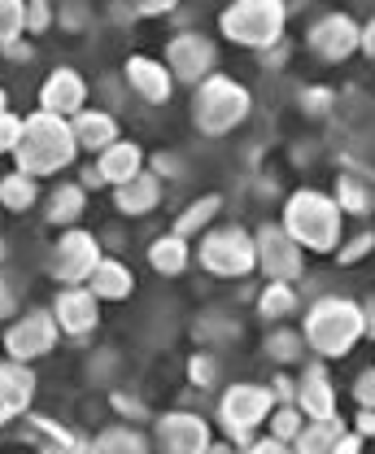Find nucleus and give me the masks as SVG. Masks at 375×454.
<instances>
[{
    "mask_svg": "<svg viewBox=\"0 0 375 454\" xmlns=\"http://www.w3.org/2000/svg\"><path fill=\"white\" fill-rule=\"evenodd\" d=\"M279 227L310 254H336L340 249V227H345V215L336 206V197H327L319 188H297L288 201H284V215H279Z\"/></svg>",
    "mask_w": 375,
    "mask_h": 454,
    "instance_id": "f257e3e1",
    "label": "nucleus"
},
{
    "mask_svg": "<svg viewBox=\"0 0 375 454\" xmlns=\"http://www.w3.org/2000/svg\"><path fill=\"white\" fill-rule=\"evenodd\" d=\"M79 158V145H74V131L66 118H53V114L35 110L22 118V140L13 149V162L22 175L40 179V175H57Z\"/></svg>",
    "mask_w": 375,
    "mask_h": 454,
    "instance_id": "f03ea898",
    "label": "nucleus"
},
{
    "mask_svg": "<svg viewBox=\"0 0 375 454\" xmlns=\"http://www.w3.org/2000/svg\"><path fill=\"white\" fill-rule=\"evenodd\" d=\"M301 337H306V349L332 363V358H345L358 340L367 337L363 328V306L354 297H319L306 319H301Z\"/></svg>",
    "mask_w": 375,
    "mask_h": 454,
    "instance_id": "7ed1b4c3",
    "label": "nucleus"
},
{
    "mask_svg": "<svg viewBox=\"0 0 375 454\" xmlns=\"http://www.w3.org/2000/svg\"><path fill=\"white\" fill-rule=\"evenodd\" d=\"M284 22H288V4L284 0H236L218 13V31L223 40L267 53L275 44H284Z\"/></svg>",
    "mask_w": 375,
    "mask_h": 454,
    "instance_id": "20e7f679",
    "label": "nucleus"
},
{
    "mask_svg": "<svg viewBox=\"0 0 375 454\" xmlns=\"http://www.w3.org/2000/svg\"><path fill=\"white\" fill-rule=\"evenodd\" d=\"M254 110V97L240 79L231 74H210L201 88H192V127L201 136H227L236 131Z\"/></svg>",
    "mask_w": 375,
    "mask_h": 454,
    "instance_id": "39448f33",
    "label": "nucleus"
},
{
    "mask_svg": "<svg viewBox=\"0 0 375 454\" xmlns=\"http://www.w3.org/2000/svg\"><path fill=\"white\" fill-rule=\"evenodd\" d=\"M270 411H275V397H270L267 385L240 380V385H227L218 397V424H223V433L236 450H245L258 437V424H267Z\"/></svg>",
    "mask_w": 375,
    "mask_h": 454,
    "instance_id": "423d86ee",
    "label": "nucleus"
},
{
    "mask_svg": "<svg viewBox=\"0 0 375 454\" xmlns=\"http://www.w3.org/2000/svg\"><path fill=\"white\" fill-rule=\"evenodd\" d=\"M197 258L201 267L218 276V280H245L254 267H258V245H254V231H245L240 223H223L210 227L197 245Z\"/></svg>",
    "mask_w": 375,
    "mask_h": 454,
    "instance_id": "0eeeda50",
    "label": "nucleus"
},
{
    "mask_svg": "<svg viewBox=\"0 0 375 454\" xmlns=\"http://www.w3.org/2000/svg\"><path fill=\"white\" fill-rule=\"evenodd\" d=\"M101 240L83 227H66L57 236L53 254H49V276H53L61 288H83L92 280V271L101 267Z\"/></svg>",
    "mask_w": 375,
    "mask_h": 454,
    "instance_id": "6e6552de",
    "label": "nucleus"
},
{
    "mask_svg": "<svg viewBox=\"0 0 375 454\" xmlns=\"http://www.w3.org/2000/svg\"><path fill=\"white\" fill-rule=\"evenodd\" d=\"M161 61H166V70H170L175 83L201 88L218 66V44L210 35H201V31H179V35H170Z\"/></svg>",
    "mask_w": 375,
    "mask_h": 454,
    "instance_id": "1a4fd4ad",
    "label": "nucleus"
},
{
    "mask_svg": "<svg viewBox=\"0 0 375 454\" xmlns=\"http://www.w3.org/2000/svg\"><path fill=\"white\" fill-rule=\"evenodd\" d=\"M57 337H61V328H57L53 310H27V315H18V319L9 324L0 349H4V358H13V363H35V358L53 354Z\"/></svg>",
    "mask_w": 375,
    "mask_h": 454,
    "instance_id": "9d476101",
    "label": "nucleus"
},
{
    "mask_svg": "<svg viewBox=\"0 0 375 454\" xmlns=\"http://www.w3.org/2000/svg\"><path fill=\"white\" fill-rule=\"evenodd\" d=\"M254 245H258V271L267 276V284L301 280V271H306V249H301L279 223L258 227Z\"/></svg>",
    "mask_w": 375,
    "mask_h": 454,
    "instance_id": "9b49d317",
    "label": "nucleus"
},
{
    "mask_svg": "<svg viewBox=\"0 0 375 454\" xmlns=\"http://www.w3.org/2000/svg\"><path fill=\"white\" fill-rule=\"evenodd\" d=\"M210 424L197 411H166L153 419L158 454H210Z\"/></svg>",
    "mask_w": 375,
    "mask_h": 454,
    "instance_id": "f8f14e48",
    "label": "nucleus"
},
{
    "mask_svg": "<svg viewBox=\"0 0 375 454\" xmlns=\"http://www.w3.org/2000/svg\"><path fill=\"white\" fill-rule=\"evenodd\" d=\"M306 40H310V49H315L323 61L340 66V61H349V57L363 49V27H358L349 13H323L319 22L306 31Z\"/></svg>",
    "mask_w": 375,
    "mask_h": 454,
    "instance_id": "ddd939ff",
    "label": "nucleus"
},
{
    "mask_svg": "<svg viewBox=\"0 0 375 454\" xmlns=\"http://www.w3.org/2000/svg\"><path fill=\"white\" fill-rule=\"evenodd\" d=\"M40 110L53 114V118H66V122L88 110V83L74 66L49 70V79L40 83Z\"/></svg>",
    "mask_w": 375,
    "mask_h": 454,
    "instance_id": "4468645a",
    "label": "nucleus"
},
{
    "mask_svg": "<svg viewBox=\"0 0 375 454\" xmlns=\"http://www.w3.org/2000/svg\"><path fill=\"white\" fill-rule=\"evenodd\" d=\"M53 319L66 337H92L101 328V301L92 297V288H57L53 297Z\"/></svg>",
    "mask_w": 375,
    "mask_h": 454,
    "instance_id": "2eb2a0df",
    "label": "nucleus"
},
{
    "mask_svg": "<svg viewBox=\"0 0 375 454\" xmlns=\"http://www.w3.org/2000/svg\"><path fill=\"white\" fill-rule=\"evenodd\" d=\"M122 74H127L131 92H136L140 101H149V106H166V101H170V92H175V79H170L166 61H158V57H145V53L127 57Z\"/></svg>",
    "mask_w": 375,
    "mask_h": 454,
    "instance_id": "dca6fc26",
    "label": "nucleus"
},
{
    "mask_svg": "<svg viewBox=\"0 0 375 454\" xmlns=\"http://www.w3.org/2000/svg\"><path fill=\"white\" fill-rule=\"evenodd\" d=\"M297 411H301L306 419H327V415H336V385H332L323 358L310 363V367L301 372V380H297Z\"/></svg>",
    "mask_w": 375,
    "mask_h": 454,
    "instance_id": "f3484780",
    "label": "nucleus"
},
{
    "mask_svg": "<svg viewBox=\"0 0 375 454\" xmlns=\"http://www.w3.org/2000/svg\"><path fill=\"white\" fill-rule=\"evenodd\" d=\"M35 402V372L31 363H13V358H0V411L9 419L27 415Z\"/></svg>",
    "mask_w": 375,
    "mask_h": 454,
    "instance_id": "a211bd4d",
    "label": "nucleus"
},
{
    "mask_svg": "<svg viewBox=\"0 0 375 454\" xmlns=\"http://www.w3.org/2000/svg\"><path fill=\"white\" fill-rule=\"evenodd\" d=\"M27 437L40 446V454H92V437L74 433L66 424H57L49 415H31L27 419Z\"/></svg>",
    "mask_w": 375,
    "mask_h": 454,
    "instance_id": "6ab92c4d",
    "label": "nucleus"
},
{
    "mask_svg": "<svg viewBox=\"0 0 375 454\" xmlns=\"http://www.w3.org/2000/svg\"><path fill=\"white\" fill-rule=\"evenodd\" d=\"M70 131H74V145L83 149V153H105L109 145H118L122 136H118V118L109 110H83L79 118H70Z\"/></svg>",
    "mask_w": 375,
    "mask_h": 454,
    "instance_id": "aec40b11",
    "label": "nucleus"
},
{
    "mask_svg": "<svg viewBox=\"0 0 375 454\" xmlns=\"http://www.w3.org/2000/svg\"><path fill=\"white\" fill-rule=\"evenodd\" d=\"M83 210H88V188L79 184V179H61L49 188V201H44V219L53 227H79L83 219Z\"/></svg>",
    "mask_w": 375,
    "mask_h": 454,
    "instance_id": "412c9836",
    "label": "nucleus"
},
{
    "mask_svg": "<svg viewBox=\"0 0 375 454\" xmlns=\"http://www.w3.org/2000/svg\"><path fill=\"white\" fill-rule=\"evenodd\" d=\"M158 201H161V179L153 175V170H140L131 184L113 188V210H118V215H131V219L153 215Z\"/></svg>",
    "mask_w": 375,
    "mask_h": 454,
    "instance_id": "4be33fe9",
    "label": "nucleus"
},
{
    "mask_svg": "<svg viewBox=\"0 0 375 454\" xmlns=\"http://www.w3.org/2000/svg\"><path fill=\"white\" fill-rule=\"evenodd\" d=\"M97 170H101L105 188H122V184H131L145 170V149L131 145V140H118V145H109L105 153L97 158Z\"/></svg>",
    "mask_w": 375,
    "mask_h": 454,
    "instance_id": "5701e85b",
    "label": "nucleus"
},
{
    "mask_svg": "<svg viewBox=\"0 0 375 454\" xmlns=\"http://www.w3.org/2000/svg\"><path fill=\"white\" fill-rule=\"evenodd\" d=\"M92 297L97 301H127L131 293H136V276H131V267L127 262H118V258H101V267L92 271Z\"/></svg>",
    "mask_w": 375,
    "mask_h": 454,
    "instance_id": "b1692460",
    "label": "nucleus"
},
{
    "mask_svg": "<svg viewBox=\"0 0 375 454\" xmlns=\"http://www.w3.org/2000/svg\"><path fill=\"white\" fill-rule=\"evenodd\" d=\"M349 433V424L340 415H327V419H306V428L293 437V450L297 454H332V446Z\"/></svg>",
    "mask_w": 375,
    "mask_h": 454,
    "instance_id": "393cba45",
    "label": "nucleus"
},
{
    "mask_svg": "<svg viewBox=\"0 0 375 454\" xmlns=\"http://www.w3.org/2000/svg\"><path fill=\"white\" fill-rule=\"evenodd\" d=\"M149 267H153L158 276H184V271H188V240L175 236V231L158 236V240L149 245Z\"/></svg>",
    "mask_w": 375,
    "mask_h": 454,
    "instance_id": "a878e982",
    "label": "nucleus"
},
{
    "mask_svg": "<svg viewBox=\"0 0 375 454\" xmlns=\"http://www.w3.org/2000/svg\"><path fill=\"white\" fill-rule=\"evenodd\" d=\"M35 201H40V179H31V175H22V170L0 175V210L22 215V210H31Z\"/></svg>",
    "mask_w": 375,
    "mask_h": 454,
    "instance_id": "bb28decb",
    "label": "nucleus"
},
{
    "mask_svg": "<svg viewBox=\"0 0 375 454\" xmlns=\"http://www.w3.org/2000/svg\"><path fill=\"white\" fill-rule=\"evenodd\" d=\"M218 210H223V197H218V192H206V197H197V201H192V206H188V210L175 219V227H170V231H175V236H184V240L206 236Z\"/></svg>",
    "mask_w": 375,
    "mask_h": 454,
    "instance_id": "cd10ccee",
    "label": "nucleus"
},
{
    "mask_svg": "<svg viewBox=\"0 0 375 454\" xmlns=\"http://www.w3.org/2000/svg\"><path fill=\"white\" fill-rule=\"evenodd\" d=\"M92 454H149V437L131 424H109L92 437Z\"/></svg>",
    "mask_w": 375,
    "mask_h": 454,
    "instance_id": "c85d7f7f",
    "label": "nucleus"
},
{
    "mask_svg": "<svg viewBox=\"0 0 375 454\" xmlns=\"http://www.w3.org/2000/svg\"><path fill=\"white\" fill-rule=\"evenodd\" d=\"M336 206H340V215H371L375 210V188L367 184V179H358V175H340L336 179Z\"/></svg>",
    "mask_w": 375,
    "mask_h": 454,
    "instance_id": "c756f323",
    "label": "nucleus"
},
{
    "mask_svg": "<svg viewBox=\"0 0 375 454\" xmlns=\"http://www.w3.org/2000/svg\"><path fill=\"white\" fill-rule=\"evenodd\" d=\"M258 315L270 319V324L297 315V284H267V288L258 293Z\"/></svg>",
    "mask_w": 375,
    "mask_h": 454,
    "instance_id": "7c9ffc66",
    "label": "nucleus"
},
{
    "mask_svg": "<svg viewBox=\"0 0 375 454\" xmlns=\"http://www.w3.org/2000/svg\"><path fill=\"white\" fill-rule=\"evenodd\" d=\"M27 40V0H0V49Z\"/></svg>",
    "mask_w": 375,
    "mask_h": 454,
    "instance_id": "2f4dec72",
    "label": "nucleus"
},
{
    "mask_svg": "<svg viewBox=\"0 0 375 454\" xmlns=\"http://www.w3.org/2000/svg\"><path fill=\"white\" fill-rule=\"evenodd\" d=\"M267 354L275 363H297V358L306 354V337L293 333V328H275L267 337Z\"/></svg>",
    "mask_w": 375,
    "mask_h": 454,
    "instance_id": "473e14b6",
    "label": "nucleus"
},
{
    "mask_svg": "<svg viewBox=\"0 0 375 454\" xmlns=\"http://www.w3.org/2000/svg\"><path fill=\"white\" fill-rule=\"evenodd\" d=\"M267 428H270V437H275V442H288V446H293V437L306 428V415H301L297 406H275V411H270V419H267Z\"/></svg>",
    "mask_w": 375,
    "mask_h": 454,
    "instance_id": "72a5a7b5",
    "label": "nucleus"
},
{
    "mask_svg": "<svg viewBox=\"0 0 375 454\" xmlns=\"http://www.w3.org/2000/svg\"><path fill=\"white\" fill-rule=\"evenodd\" d=\"M375 249V231H358V236H349V240H340V249H336V262L340 267H354V262H363L367 254Z\"/></svg>",
    "mask_w": 375,
    "mask_h": 454,
    "instance_id": "f704fd0d",
    "label": "nucleus"
},
{
    "mask_svg": "<svg viewBox=\"0 0 375 454\" xmlns=\"http://www.w3.org/2000/svg\"><path fill=\"white\" fill-rule=\"evenodd\" d=\"M188 380L197 385V389H215L218 385V363H215V354H192L188 358Z\"/></svg>",
    "mask_w": 375,
    "mask_h": 454,
    "instance_id": "c9c22d12",
    "label": "nucleus"
},
{
    "mask_svg": "<svg viewBox=\"0 0 375 454\" xmlns=\"http://www.w3.org/2000/svg\"><path fill=\"white\" fill-rule=\"evenodd\" d=\"M57 22V9L49 0H27V35H49Z\"/></svg>",
    "mask_w": 375,
    "mask_h": 454,
    "instance_id": "e433bc0d",
    "label": "nucleus"
},
{
    "mask_svg": "<svg viewBox=\"0 0 375 454\" xmlns=\"http://www.w3.org/2000/svg\"><path fill=\"white\" fill-rule=\"evenodd\" d=\"M354 402H358V411H375V367H367V372H358L354 376Z\"/></svg>",
    "mask_w": 375,
    "mask_h": 454,
    "instance_id": "4c0bfd02",
    "label": "nucleus"
},
{
    "mask_svg": "<svg viewBox=\"0 0 375 454\" xmlns=\"http://www.w3.org/2000/svg\"><path fill=\"white\" fill-rule=\"evenodd\" d=\"M18 140H22V118L13 110H4L0 114V153H13Z\"/></svg>",
    "mask_w": 375,
    "mask_h": 454,
    "instance_id": "58836bf2",
    "label": "nucleus"
},
{
    "mask_svg": "<svg viewBox=\"0 0 375 454\" xmlns=\"http://www.w3.org/2000/svg\"><path fill=\"white\" fill-rule=\"evenodd\" d=\"M267 389H270V397H275V406H297V380H293V376L279 372Z\"/></svg>",
    "mask_w": 375,
    "mask_h": 454,
    "instance_id": "ea45409f",
    "label": "nucleus"
},
{
    "mask_svg": "<svg viewBox=\"0 0 375 454\" xmlns=\"http://www.w3.org/2000/svg\"><path fill=\"white\" fill-rule=\"evenodd\" d=\"M240 454H297L288 442H275V437H262V442H249Z\"/></svg>",
    "mask_w": 375,
    "mask_h": 454,
    "instance_id": "a19ab883",
    "label": "nucleus"
},
{
    "mask_svg": "<svg viewBox=\"0 0 375 454\" xmlns=\"http://www.w3.org/2000/svg\"><path fill=\"white\" fill-rule=\"evenodd\" d=\"M166 13H175V0H145V4H136V18H166Z\"/></svg>",
    "mask_w": 375,
    "mask_h": 454,
    "instance_id": "79ce46f5",
    "label": "nucleus"
},
{
    "mask_svg": "<svg viewBox=\"0 0 375 454\" xmlns=\"http://www.w3.org/2000/svg\"><path fill=\"white\" fill-rule=\"evenodd\" d=\"M13 310H18V293H13V284L0 276V319H9Z\"/></svg>",
    "mask_w": 375,
    "mask_h": 454,
    "instance_id": "37998d69",
    "label": "nucleus"
},
{
    "mask_svg": "<svg viewBox=\"0 0 375 454\" xmlns=\"http://www.w3.org/2000/svg\"><path fill=\"white\" fill-rule=\"evenodd\" d=\"M349 428H354V433H358L363 442H367V437H375V411H358Z\"/></svg>",
    "mask_w": 375,
    "mask_h": 454,
    "instance_id": "c03bdc74",
    "label": "nucleus"
},
{
    "mask_svg": "<svg viewBox=\"0 0 375 454\" xmlns=\"http://www.w3.org/2000/svg\"><path fill=\"white\" fill-rule=\"evenodd\" d=\"M332 454H367V450H363V437H358V433L349 428V433H345V437H340V442L332 446Z\"/></svg>",
    "mask_w": 375,
    "mask_h": 454,
    "instance_id": "a18cd8bd",
    "label": "nucleus"
},
{
    "mask_svg": "<svg viewBox=\"0 0 375 454\" xmlns=\"http://www.w3.org/2000/svg\"><path fill=\"white\" fill-rule=\"evenodd\" d=\"M301 101H306V110H310V114H323L327 106H332V92H323V88H310V92H306Z\"/></svg>",
    "mask_w": 375,
    "mask_h": 454,
    "instance_id": "49530a36",
    "label": "nucleus"
},
{
    "mask_svg": "<svg viewBox=\"0 0 375 454\" xmlns=\"http://www.w3.org/2000/svg\"><path fill=\"white\" fill-rule=\"evenodd\" d=\"M113 411H127L131 419H145V406H140L136 397H127V394H113Z\"/></svg>",
    "mask_w": 375,
    "mask_h": 454,
    "instance_id": "de8ad7c7",
    "label": "nucleus"
},
{
    "mask_svg": "<svg viewBox=\"0 0 375 454\" xmlns=\"http://www.w3.org/2000/svg\"><path fill=\"white\" fill-rule=\"evenodd\" d=\"M0 53L9 57V61H27V57H31V44H27V40H13V44H4Z\"/></svg>",
    "mask_w": 375,
    "mask_h": 454,
    "instance_id": "09e8293b",
    "label": "nucleus"
},
{
    "mask_svg": "<svg viewBox=\"0 0 375 454\" xmlns=\"http://www.w3.org/2000/svg\"><path fill=\"white\" fill-rule=\"evenodd\" d=\"M79 175H83L79 184H83L88 192H92V188H105V179H101V170H97V162H92V167H83V170H79Z\"/></svg>",
    "mask_w": 375,
    "mask_h": 454,
    "instance_id": "8fccbe9b",
    "label": "nucleus"
},
{
    "mask_svg": "<svg viewBox=\"0 0 375 454\" xmlns=\"http://www.w3.org/2000/svg\"><path fill=\"white\" fill-rule=\"evenodd\" d=\"M61 18H66V22H70V27H79V22H88V18H92V13H88V4H70V9H66V13H61Z\"/></svg>",
    "mask_w": 375,
    "mask_h": 454,
    "instance_id": "3c124183",
    "label": "nucleus"
},
{
    "mask_svg": "<svg viewBox=\"0 0 375 454\" xmlns=\"http://www.w3.org/2000/svg\"><path fill=\"white\" fill-rule=\"evenodd\" d=\"M363 53L375 57V18L371 22H363Z\"/></svg>",
    "mask_w": 375,
    "mask_h": 454,
    "instance_id": "603ef678",
    "label": "nucleus"
},
{
    "mask_svg": "<svg viewBox=\"0 0 375 454\" xmlns=\"http://www.w3.org/2000/svg\"><path fill=\"white\" fill-rule=\"evenodd\" d=\"M363 328H367V337H375V297L363 306Z\"/></svg>",
    "mask_w": 375,
    "mask_h": 454,
    "instance_id": "864d4df0",
    "label": "nucleus"
},
{
    "mask_svg": "<svg viewBox=\"0 0 375 454\" xmlns=\"http://www.w3.org/2000/svg\"><path fill=\"white\" fill-rule=\"evenodd\" d=\"M258 57H262L267 66H279V61H284V44H275V49H267V53H258Z\"/></svg>",
    "mask_w": 375,
    "mask_h": 454,
    "instance_id": "5fc2aeb1",
    "label": "nucleus"
},
{
    "mask_svg": "<svg viewBox=\"0 0 375 454\" xmlns=\"http://www.w3.org/2000/svg\"><path fill=\"white\" fill-rule=\"evenodd\" d=\"M210 454H236V446L231 442H210Z\"/></svg>",
    "mask_w": 375,
    "mask_h": 454,
    "instance_id": "6e6d98bb",
    "label": "nucleus"
},
{
    "mask_svg": "<svg viewBox=\"0 0 375 454\" xmlns=\"http://www.w3.org/2000/svg\"><path fill=\"white\" fill-rule=\"evenodd\" d=\"M4 258H9V240H0V267H4Z\"/></svg>",
    "mask_w": 375,
    "mask_h": 454,
    "instance_id": "4d7b16f0",
    "label": "nucleus"
},
{
    "mask_svg": "<svg viewBox=\"0 0 375 454\" xmlns=\"http://www.w3.org/2000/svg\"><path fill=\"white\" fill-rule=\"evenodd\" d=\"M9 110V101H4V88H0V114Z\"/></svg>",
    "mask_w": 375,
    "mask_h": 454,
    "instance_id": "13d9d810",
    "label": "nucleus"
},
{
    "mask_svg": "<svg viewBox=\"0 0 375 454\" xmlns=\"http://www.w3.org/2000/svg\"><path fill=\"white\" fill-rule=\"evenodd\" d=\"M0 215H4V210H0Z\"/></svg>",
    "mask_w": 375,
    "mask_h": 454,
    "instance_id": "bf43d9fd",
    "label": "nucleus"
}]
</instances>
